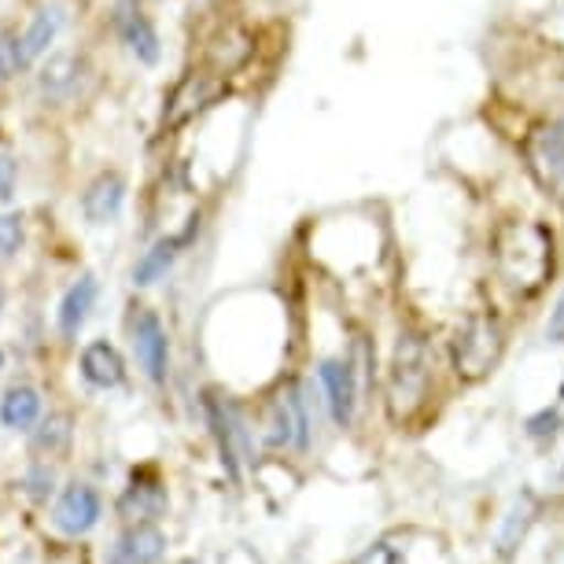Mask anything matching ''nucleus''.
<instances>
[{
	"label": "nucleus",
	"mask_w": 564,
	"mask_h": 564,
	"mask_svg": "<svg viewBox=\"0 0 564 564\" xmlns=\"http://www.w3.org/2000/svg\"><path fill=\"white\" fill-rule=\"evenodd\" d=\"M317 377H322V384H325L333 421L339 424V429H350V421H355V406H358V384H355V369H350V361L325 358L322 366H317Z\"/></svg>",
	"instance_id": "9"
},
{
	"label": "nucleus",
	"mask_w": 564,
	"mask_h": 564,
	"mask_svg": "<svg viewBox=\"0 0 564 564\" xmlns=\"http://www.w3.org/2000/svg\"><path fill=\"white\" fill-rule=\"evenodd\" d=\"M495 270L509 292L531 300L553 273V232L542 221H506L495 232Z\"/></svg>",
	"instance_id": "1"
},
{
	"label": "nucleus",
	"mask_w": 564,
	"mask_h": 564,
	"mask_svg": "<svg viewBox=\"0 0 564 564\" xmlns=\"http://www.w3.org/2000/svg\"><path fill=\"white\" fill-rule=\"evenodd\" d=\"M70 443V417L67 413H52L48 421H41V429L34 432V451L41 454H59Z\"/></svg>",
	"instance_id": "20"
},
{
	"label": "nucleus",
	"mask_w": 564,
	"mask_h": 564,
	"mask_svg": "<svg viewBox=\"0 0 564 564\" xmlns=\"http://www.w3.org/2000/svg\"><path fill=\"white\" fill-rule=\"evenodd\" d=\"M166 553V535L155 524H137L115 539L108 550V564H159Z\"/></svg>",
	"instance_id": "11"
},
{
	"label": "nucleus",
	"mask_w": 564,
	"mask_h": 564,
	"mask_svg": "<svg viewBox=\"0 0 564 564\" xmlns=\"http://www.w3.org/2000/svg\"><path fill=\"white\" fill-rule=\"evenodd\" d=\"M100 495L93 491L89 484H70L67 491L59 495L56 509H52V524H56V531H63V535H85V531H93L100 524Z\"/></svg>",
	"instance_id": "7"
},
{
	"label": "nucleus",
	"mask_w": 564,
	"mask_h": 564,
	"mask_svg": "<svg viewBox=\"0 0 564 564\" xmlns=\"http://www.w3.org/2000/svg\"><path fill=\"white\" fill-rule=\"evenodd\" d=\"M355 564H399V553L388 546V542H377V546H369L366 553H358Z\"/></svg>",
	"instance_id": "26"
},
{
	"label": "nucleus",
	"mask_w": 564,
	"mask_h": 564,
	"mask_svg": "<svg viewBox=\"0 0 564 564\" xmlns=\"http://www.w3.org/2000/svg\"><path fill=\"white\" fill-rule=\"evenodd\" d=\"M97 276L93 273H85L78 276V281L70 284L67 295H63V303H59V333L74 339L82 333V325L89 322V314H93V306H97Z\"/></svg>",
	"instance_id": "14"
},
{
	"label": "nucleus",
	"mask_w": 564,
	"mask_h": 564,
	"mask_svg": "<svg viewBox=\"0 0 564 564\" xmlns=\"http://www.w3.org/2000/svg\"><path fill=\"white\" fill-rule=\"evenodd\" d=\"M535 513H539V502L531 495H520L513 506H509V513H506V520H502V528H498V553L502 557H509L517 546H520V539L528 535V528H531V520H535Z\"/></svg>",
	"instance_id": "16"
},
{
	"label": "nucleus",
	"mask_w": 564,
	"mask_h": 564,
	"mask_svg": "<svg viewBox=\"0 0 564 564\" xmlns=\"http://www.w3.org/2000/svg\"><path fill=\"white\" fill-rule=\"evenodd\" d=\"M15 181H19V163L12 155H0V204L15 196Z\"/></svg>",
	"instance_id": "25"
},
{
	"label": "nucleus",
	"mask_w": 564,
	"mask_h": 564,
	"mask_svg": "<svg viewBox=\"0 0 564 564\" xmlns=\"http://www.w3.org/2000/svg\"><path fill=\"white\" fill-rule=\"evenodd\" d=\"M502 350H506V328L498 322V314L491 311L465 314V322L457 325V333L451 339L454 372L468 380V384H476V380H484L502 361Z\"/></svg>",
	"instance_id": "3"
},
{
	"label": "nucleus",
	"mask_w": 564,
	"mask_h": 564,
	"mask_svg": "<svg viewBox=\"0 0 564 564\" xmlns=\"http://www.w3.org/2000/svg\"><path fill=\"white\" fill-rule=\"evenodd\" d=\"M115 30H119L122 45L130 48L144 67H155L159 56H163V41H159L152 19L137 8V0H122L119 4V12H115Z\"/></svg>",
	"instance_id": "8"
},
{
	"label": "nucleus",
	"mask_w": 564,
	"mask_h": 564,
	"mask_svg": "<svg viewBox=\"0 0 564 564\" xmlns=\"http://www.w3.org/2000/svg\"><path fill=\"white\" fill-rule=\"evenodd\" d=\"M166 509V491L159 484H137L119 498V513L126 520H152Z\"/></svg>",
	"instance_id": "17"
},
{
	"label": "nucleus",
	"mask_w": 564,
	"mask_h": 564,
	"mask_svg": "<svg viewBox=\"0 0 564 564\" xmlns=\"http://www.w3.org/2000/svg\"><path fill=\"white\" fill-rule=\"evenodd\" d=\"M133 347H137V361H141L144 377L152 384H163L166 380V369H170V339H166V328L159 322L155 311L141 306L133 322Z\"/></svg>",
	"instance_id": "5"
},
{
	"label": "nucleus",
	"mask_w": 564,
	"mask_h": 564,
	"mask_svg": "<svg viewBox=\"0 0 564 564\" xmlns=\"http://www.w3.org/2000/svg\"><path fill=\"white\" fill-rule=\"evenodd\" d=\"M0 369H4V350H0Z\"/></svg>",
	"instance_id": "28"
},
{
	"label": "nucleus",
	"mask_w": 564,
	"mask_h": 564,
	"mask_svg": "<svg viewBox=\"0 0 564 564\" xmlns=\"http://www.w3.org/2000/svg\"><path fill=\"white\" fill-rule=\"evenodd\" d=\"M126 204V181L122 174H115V170H104L89 181V188H85L82 196V215L89 226H108V221L119 218V210Z\"/></svg>",
	"instance_id": "10"
},
{
	"label": "nucleus",
	"mask_w": 564,
	"mask_h": 564,
	"mask_svg": "<svg viewBox=\"0 0 564 564\" xmlns=\"http://www.w3.org/2000/svg\"><path fill=\"white\" fill-rule=\"evenodd\" d=\"M546 339H550V344H564V295H561L557 303H553V311H550Z\"/></svg>",
	"instance_id": "27"
},
{
	"label": "nucleus",
	"mask_w": 564,
	"mask_h": 564,
	"mask_svg": "<svg viewBox=\"0 0 564 564\" xmlns=\"http://www.w3.org/2000/svg\"><path fill=\"white\" fill-rule=\"evenodd\" d=\"M19 248H23V218L0 215V259H12Z\"/></svg>",
	"instance_id": "22"
},
{
	"label": "nucleus",
	"mask_w": 564,
	"mask_h": 564,
	"mask_svg": "<svg viewBox=\"0 0 564 564\" xmlns=\"http://www.w3.org/2000/svg\"><path fill=\"white\" fill-rule=\"evenodd\" d=\"M41 417V395L37 388H12L4 399H0V421L4 429H30Z\"/></svg>",
	"instance_id": "18"
},
{
	"label": "nucleus",
	"mask_w": 564,
	"mask_h": 564,
	"mask_svg": "<svg viewBox=\"0 0 564 564\" xmlns=\"http://www.w3.org/2000/svg\"><path fill=\"white\" fill-rule=\"evenodd\" d=\"M26 45L15 30H0V82L15 78L19 70L26 67Z\"/></svg>",
	"instance_id": "21"
},
{
	"label": "nucleus",
	"mask_w": 564,
	"mask_h": 564,
	"mask_svg": "<svg viewBox=\"0 0 564 564\" xmlns=\"http://www.w3.org/2000/svg\"><path fill=\"white\" fill-rule=\"evenodd\" d=\"M524 163L542 193L564 207V119L535 126L524 137Z\"/></svg>",
	"instance_id": "4"
},
{
	"label": "nucleus",
	"mask_w": 564,
	"mask_h": 564,
	"mask_svg": "<svg viewBox=\"0 0 564 564\" xmlns=\"http://www.w3.org/2000/svg\"><path fill=\"white\" fill-rule=\"evenodd\" d=\"M561 395H564V384H561Z\"/></svg>",
	"instance_id": "30"
},
{
	"label": "nucleus",
	"mask_w": 564,
	"mask_h": 564,
	"mask_svg": "<svg viewBox=\"0 0 564 564\" xmlns=\"http://www.w3.org/2000/svg\"><path fill=\"white\" fill-rule=\"evenodd\" d=\"M82 377L93 388H119L126 377V361L108 339H97V344L82 350Z\"/></svg>",
	"instance_id": "15"
},
{
	"label": "nucleus",
	"mask_w": 564,
	"mask_h": 564,
	"mask_svg": "<svg viewBox=\"0 0 564 564\" xmlns=\"http://www.w3.org/2000/svg\"><path fill=\"white\" fill-rule=\"evenodd\" d=\"M432 395V355L421 333H402L388 366V417L410 424L429 406Z\"/></svg>",
	"instance_id": "2"
},
{
	"label": "nucleus",
	"mask_w": 564,
	"mask_h": 564,
	"mask_svg": "<svg viewBox=\"0 0 564 564\" xmlns=\"http://www.w3.org/2000/svg\"><path fill=\"white\" fill-rule=\"evenodd\" d=\"M0 311H4V292H0Z\"/></svg>",
	"instance_id": "29"
},
{
	"label": "nucleus",
	"mask_w": 564,
	"mask_h": 564,
	"mask_svg": "<svg viewBox=\"0 0 564 564\" xmlns=\"http://www.w3.org/2000/svg\"><path fill=\"white\" fill-rule=\"evenodd\" d=\"M196 229H199V218L188 221V229L181 232V237H163L159 243H152V248L144 251V259L137 262V270H133V284H137V289H148V284L163 281L166 270L174 265V259L181 254V248H185V243L196 237Z\"/></svg>",
	"instance_id": "12"
},
{
	"label": "nucleus",
	"mask_w": 564,
	"mask_h": 564,
	"mask_svg": "<svg viewBox=\"0 0 564 564\" xmlns=\"http://www.w3.org/2000/svg\"><path fill=\"white\" fill-rule=\"evenodd\" d=\"M561 429V413L557 410H542L535 417H528V435H535V440H546V435H557Z\"/></svg>",
	"instance_id": "23"
},
{
	"label": "nucleus",
	"mask_w": 564,
	"mask_h": 564,
	"mask_svg": "<svg viewBox=\"0 0 564 564\" xmlns=\"http://www.w3.org/2000/svg\"><path fill=\"white\" fill-rule=\"evenodd\" d=\"M26 495H34V498L52 495V468L48 465H34L26 473Z\"/></svg>",
	"instance_id": "24"
},
{
	"label": "nucleus",
	"mask_w": 564,
	"mask_h": 564,
	"mask_svg": "<svg viewBox=\"0 0 564 564\" xmlns=\"http://www.w3.org/2000/svg\"><path fill=\"white\" fill-rule=\"evenodd\" d=\"M63 26V15L56 12V8H41V12L34 15V23H30V30L23 34V45H26V59H37L45 56V48L56 41Z\"/></svg>",
	"instance_id": "19"
},
{
	"label": "nucleus",
	"mask_w": 564,
	"mask_h": 564,
	"mask_svg": "<svg viewBox=\"0 0 564 564\" xmlns=\"http://www.w3.org/2000/svg\"><path fill=\"white\" fill-rule=\"evenodd\" d=\"M215 97H218V85L210 82L207 74H188V78L181 82L174 93H170L163 122L166 126H181L185 119H193L199 108H207Z\"/></svg>",
	"instance_id": "13"
},
{
	"label": "nucleus",
	"mask_w": 564,
	"mask_h": 564,
	"mask_svg": "<svg viewBox=\"0 0 564 564\" xmlns=\"http://www.w3.org/2000/svg\"><path fill=\"white\" fill-rule=\"evenodd\" d=\"M89 59L78 52H56L37 74V89L48 104H67L82 93L85 78H89Z\"/></svg>",
	"instance_id": "6"
}]
</instances>
